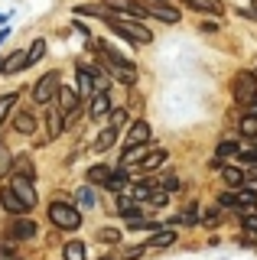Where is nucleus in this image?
I'll return each mask as SVG.
<instances>
[{"label": "nucleus", "mask_w": 257, "mask_h": 260, "mask_svg": "<svg viewBox=\"0 0 257 260\" xmlns=\"http://www.w3.org/2000/svg\"><path fill=\"white\" fill-rule=\"evenodd\" d=\"M104 23H108V26L114 29L117 36L131 39V46H147V43H153V32H150V26H143L140 20H114V16H108Z\"/></svg>", "instance_id": "nucleus-1"}, {"label": "nucleus", "mask_w": 257, "mask_h": 260, "mask_svg": "<svg viewBox=\"0 0 257 260\" xmlns=\"http://www.w3.org/2000/svg\"><path fill=\"white\" fill-rule=\"evenodd\" d=\"M49 221L62 231H78L82 228V208L69 205V202H52L49 205Z\"/></svg>", "instance_id": "nucleus-2"}, {"label": "nucleus", "mask_w": 257, "mask_h": 260, "mask_svg": "<svg viewBox=\"0 0 257 260\" xmlns=\"http://www.w3.org/2000/svg\"><path fill=\"white\" fill-rule=\"evenodd\" d=\"M231 94H235L238 104H251L257 101V75L254 72H238L235 78H231Z\"/></svg>", "instance_id": "nucleus-3"}, {"label": "nucleus", "mask_w": 257, "mask_h": 260, "mask_svg": "<svg viewBox=\"0 0 257 260\" xmlns=\"http://www.w3.org/2000/svg\"><path fill=\"white\" fill-rule=\"evenodd\" d=\"M59 88H62L59 72H46V75L36 81V88H33V101H36V104H49V101H55Z\"/></svg>", "instance_id": "nucleus-4"}, {"label": "nucleus", "mask_w": 257, "mask_h": 260, "mask_svg": "<svg viewBox=\"0 0 257 260\" xmlns=\"http://www.w3.org/2000/svg\"><path fill=\"white\" fill-rule=\"evenodd\" d=\"M7 234H10V241H29V238L39 234V228H36V221L29 215H20V218H13V221L7 224Z\"/></svg>", "instance_id": "nucleus-5"}, {"label": "nucleus", "mask_w": 257, "mask_h": 260, "mask_svg": "<svg viewBox=\"0 0 257 260\" xmlns=\"http://www.w3.org/2000/svg\"><path fill=\"white\" fill-rule=\"evenodd\" d=\"M0 205H4V211H7V215H13V218L29 215V211H33V208H29L26 202H23L17 192H13V189H4V192H0Z\"/></svg>", "instance_id": "nucleus-6"}, {"label": "nucleus", "mask_w": 257, "mask_h": 260, "mask_svg": "<svg viewBox=\"0 0 257 260\" xmlns=\"http://www.w3.org/2000/svg\"><path fill=\"white\" fill-rule=\"evenodd\" d=\"M78 101H82V94H78L75 88H69V85H62L59 94H55V108L66 114V117H72V114L78 111Z\"/></svg>", "instance_id": "nucleus-7"}, {"label": "nucleus", "mask_w": 257, "mask_h": 260, "mask_svg": "<svg viewBox=\"0 0 257 260\" xmlns=\"http://www.w3.org/2000/svg\"><path fill=\"white\" fill-rule=\"evenodd\" d=\"M108 72H111V78H117L120 85H137V69L131 65V59L127 62H108Z\"/></svg>", "instance_id": "nucleus-8"}, {"label": "nucleus", "mask_w": 257, "mask_h": 260, "mask_svg": "<svg viewBox=\"0 0 257 260\" xmlns=\"http://www.w3.org/2000/svg\"><path fill=\"white\" fill-rule=\"evenodd\" d=\"M140 211H143V205H140L137 199H134V195H124V192L117 195V215L124 218V221H137Z\"/></svg>", "instance_id": "nucleus-9"}, {"label": "nucleus", "mask_w": 257, "mask_h": 260, "mask_svg": "<svg viewBox=\"0 0 257 260\" xmlns=\"http://www.w3.org/2000/svg\"><path fill=\"white\" fill-rule=\"evenodd\" d=\"M150 143V124L147 120H134L131 130H127V146L124 150H131V146H147Z\"/></svg>", "instance_id": "nucleus-10"}, {"label": "nucleus", "mask_w": 257, "mask_h": 260, "mask_svg": "<svg viewBox=\"0 0 257 260\" xmlns=\"http://www.w3.org/2000/svg\"><path fill=\"white\" fill-rule=\"evenodd\" d=\"M10 189L17 192L20 199H23V202L29 205V208H36V189H33V179H26V176H13Z\"/></svg>", "instance_id": "nucleus-11"}, {"label": "nucleus", "mask_w": 257, "mask_h": 260, "mask_svg": "<svg viewBox=\"0 0 257 260\" xmlns=\"http://www.w3.org/2000/svg\"><path fill=\"white\" fill-rule=\"evenodd\" d=\"M238 153H241L238 140H221V143H218V150H215V156H212V162H208V166H212V169H221V162H224V159H231V156H238Z\"/></svg>", "instance_id": "nucleus-12"}, {"label": "nucleus", "mask_w": 257, "mask_h": 260, "mask_svg": "<svg viewBox=\"0 0 257 260\" xmlns=\"http://www.w3.org/2000/svg\"><path fill=\"white\" fill-rule=\"evenodd\" d=\"M104 114H111V94L108 91H98L91 98V108H88V117L91 120H101Z\"/></svg>", "instance_id": "nucleus-13"}, {"label": "nucleus", "mask_w": 257, "mask_h": 260, "mask_svg": "<svg viewBox=\"0 0 257 260\" xmlns=\"http://www.w3.org/2000/svg\"><path fill=\"white\" fill-rule=\"evenodd\" d=\"M62 130H66V114H62L59 108H49V114H46V134L55 140Z\"/></svg>", "instance_id": "nucleus-14"}, {"label": "nucleus", "mask_w": 257, "mask_h": 260, "mask_svg": "<svg viewBox=\"0 0 257 260\" xmlns=\"http://www.w3.org/2000/svg\"><path fill=\"white\" fill-rule=\"evenodd\" d=\"M182 4H186L189 10H199V13H212L215 20H218V16H221V10H224V7H221V0H182Z\"/></svg>", "instance_id": "nucleus-15"}, {"label": "nucleus", "mask_w": 257, "mask_h": 260, "mask_svg": "<svg viewBox=\"0 0 257 260\" xmlns=\"http://www.w3.org/2000/svg\"><path fill=\"white\" fill-rule=\"evenodd\" d=\"M23 69H29V52L26 49H20V52H13L10 59H7L4 75H17V72H23Z\"/></svg>", "instance_id": "nucleus-16"}, {"label": "nucleus", "mask_w": 257, "mask_h": 260, "mask_svg": "<svg viewBox=\"0 0 257 260\" xmlns=\"http://www.w3.org/2000/svg\"><path fill=\"white\" fill-rule=\"evenodd\" d=\"M111 173H114L111 166H104V162H94V166L85 173V182H88V185H104V182L111 179Z\"/></svg>", "instance_id": "nucleus-17"}, {"label": "nucleus", "mask_w": 257, "mask_h": 260, "mask_svg": "<svg viewBox=\"0 0 257 260\" xmlns=\"http://www.w3.org/2000/svg\"><path fill=\"white\" fill-rule=\"evenodd\" d=\"M13 130H17V134H23V137L36 134V117H33L29 111H20L17 117H13Z\"/></svg>", "instance_id": "nucleus-18"}, {"label": "nucleus", "mask_w": 257, "mask_h": 260, "mask_svg": "<svg viewBox=\"0 0 257 260\" xmlns=\"http://www.w3.org/2000/svg\"><path fill=\"white\" fill-rule=\"evenodd\" d=\"M170 244H176V231L173 228H159L153 238L147 241V247H170Z\"/></svg>", "instance_id": "nucleus-19"}, {"label": "nucleus", "mask_w": 257, "mask_h": 260, "mask_svg": "<svg viewBox=\"0 0 257 260\" xmlns=\"http://www.w3.org/2000/svg\"><path fill=\"white\" fill-rule=\"evenodd\" d=\"M221 179L231 185V189H241L247 176H244V169H238V166H224V169H221Z\"/></svg>", "instance_id": "nucleus-20"}, {"label": "nucleus", "mask_w": 257, "mask_h": 260, "mask_svg": "<svg viewBox=\"0 0 257 260\" xmlns=\"http://www.w3.org/2000/svg\"><path fill=\"white\" fill-rule=\"evenodd\" d=\"M166 156H170L166 150H150V153H147V159L140 162V169H143V173H150V169H159V166L166 162Z\"/></svg>", "instance_id": "nucleus-21"}, {"label": "nucleus", "mask_w": 257, "mask_h": 260, "mask_svg": "<svg viewBox=\"0 0 257 260\" xmlns=\"http://www.w3.org/2000/svg\"><path fill=\"white\" fill-rule=\"evenodd\" d=\"M124 185H127V166H120V169L111 173V179L104 182V189L108 192H124Z\"/></svg>", "instance_id": "nucleus-22"}, {"label": "nucleus", "mask_w": 257, "mask_h": 260, "mask_svg": "<svg viewBox=\"0 0 257 260\" xmlns=\"http://www.w3.org/2000/svg\"><path fill=\"white\" fill-rule=\"evenodd\" d=\"M150 16H156L159 23H179V10L176 7H150Z\"/></svg>", "instance_id": "nucleus-23"}, {"label": "nucleus", "mask_w": 257, "mask_h": 260, "mask_svg": "<svg viewBox=\"0 0 257 260\" xmlns=\"http://www.w3.org/2000/svg\"><path fill=\"white\" fill-rule=\"evenodd\" d=\"M114 140H117V130H114V127H104L101 134H98V140H94V150H98V153L111 150V146H114Z\"/></svg>", "instance_id": "nucleus-24"}, {"label": "nucleus", "mask_w": 257, "mask_h": 260, "mask_svg": "<svg viewBox=\"0 0 257 260\" xmlns=\"http://www.w3.org/2000/svg\"><path fill=\"white\" fill-rule=\"evenodd\" d=\"M62 257H66V260H88L85 244H82V241H69L66 247H62Z\"/></svg>", "instance_id": "nucleus-25"}, {"label": "nucleus", "mask_w": 257, "mask_h": 260, "mask_svg": "<svg viewBox=\"0 0 257 260\" xmlns=\"http://www.w3.org/2000/svg\"><path fill=\"white\" fill-rule=\"evenodd\" d=\"M241 137H247V140H254V137H257V117H254L251 111L241 117Z\"/></svg>", "instance_id": "nucleus-26"}, {"label": "nucleus", "mask_w": 257, "mask_h": 260, "mask_svg": "<svg viewBox=\"0 0 257 260\" xmlns=\"http://www.w3.org/2000/svg\"><path fill=\"white\" fill-rule=\"evenodd\" d=\"M75 205H82V208H94V189H91V185H82V189L75 192Z\"/></svg>", "instance_id": "nucleus-27"}, {"label": "nucleus", "mask_w": 257, "mask_h": 260, "mask_svg": "<svg viewBox=\"0 0 257 260\" xmlns=\"http://www.w3.org/2000/svg\"><path fill=\"white\" fill-rule=\"evenodd\" d=\"M13 169H17V176H26V179H33V162H29V156H20V159H13Z\"/></svg>", "instance_id": "nucleus-28"}, {"label": "nucleus", "mask_w": 257, "mask_h": 260, "mask_svg": "<svg viewBox=\"0 0 257 260\" xmlns=\"http://www.w3.org/2000/svg\"><path fill=\"white\" fill-rule=\"evenodd\" d=\"M10 169H13V156H10V150L0 143V179L10 176Z\"/></svg>", "instance_id": "nucleus-29"}, {"label": "nucleus", "mask_w": 257, "mask_h": 260, "mask_svg": "<svg viewBox=\"0 0 257 260\" xmlns=\"http://www.w3.org/2000/svg\"><path fill=\"white\" fill-rule=\"evenodd\" d=\"M124 124H127V111H124V108H114V111L108 114V127H114V130H120V127H124Z\"/></svg>", "instance_id": "nucleus-30"}, {"label": "nucleus", "mask_w": 257, "mask_h": 260, "mask_svg": "<svg viewBox=\"0 0 257 260\" xmlns=\"http://www.w3.org/2000/svg\"><path fill=\"white\" fill-rule=\"evenodd\" d=\"M43 55H46V39H33V46H29V65H36Z\"/></svg>", "instance_id": "nucleus-31"}, {"label": "nucleus", "mask_w": 257, "mask_h": 260, "mask_svg": "<svg viewBox=\"0 0 257 260\" xmlns=\"http://www.w3.org/2000/svg\"><path fill=\"white\" fill-rule=\"evenodd\" d=\"M196 221H199V211H196V205L186 208L182 215H176V218H173V224H196Z\"/></svg>", "instance_id": "nucleus-32"}, {"label": "nucleus", "mask_w": 257, "mask_h": 260, "mask_svg": "<svg viewBox=\"0 0 257 260\" xmlns=\"http://www.w3.org/2000/svg\"><path fill=\"white\" fill-rule=\"evenodd\" d=\"M13 101H17V94H0V124H4L7 117H10V108Z\"/></svg>", "instance_id": "nucleus-33"}, {"label": "nucleus", "mask_w": 257, "mask_h": 260, "mask_svg": "<svg viewBox=\"0 0 257 260\" xmlns=\"http://www.w3.org/2000/svg\"><path fill=\"white\" fill-rule=\"evenodd\" d=\"M0 260H20V257H17V250H13V244H10V241H0Z\"/></svg>", "instance_id": "nucleus-34"}, {"label": "nucleus", "mask_w": 257, "mask_h": 260, "mask_svg": "<svg viewBox=\"0 0 257 260\" xmlns=\"http://www.w3.org/2000/svg\"><path fill=\"white\" fill-rule=\"evenodd\" d=\"M179 185H182V182H179L176 176H166L163 182H159V189H163V192H179Z\"/></svg>", "instance_id": "nucleus-35"}, {"label": "nucleus", "mask_w": 257, "mask_h": 260, "mask_svg": "<svg viewBox=\"0 0 257 260\" xmlns=\"http://www.w3.org/2000/svg\"><path fill=\"white\" fill-rule=\"evenodd\" d=\"M98 238H101V241H108V244H117V241H120V234L114 231V228H101Z\"/></svg>", "instance_id": "nucleus-36"}, {"label": "nucleus", "mask_w": 257, "mask_h": 260, "mask_svg": "<svg viewBox=\"0 0 257 260\" xmlns=\"http://www.w3.org/2000/svg\"><path fill=\"white\" fill-rule=\"evenodd\" d=\"M166 199H170V192L156 189V192H153V199H150V205H153V208H159V205H166Z\"/></svg>", "instance_id": "nucleus-37"}, {"label": "nucleus", "mask_w": 257, "mask_h": 260, "mask_svg": "<svg viewBox=\"0 0 257 260\" xmlns=\"http://www.w3.org/2000/svg\"><path fill=\"white\" fill-rule=\"evenodd\" d=\"M199 29H202V32H218L221 23L218 20H202V23H199Z\"/></svg>", "instance_id": "nucleus-38"}, {"label": "nucleus", "mask_w": 257, "mask_h": 260, "mask_svg": "<svg viewBox=\"0 0 257 260\" xmlns=\"http://www.w3.org/2000/svg\"><path fill=\"white\" fill-rule=\"evenodd\" d=\"M202 224H205V228H208V224H218V211H215V208H208L205 215H202Z\"/></svg>", "instance_id": "nucleus-39"}, {"label": "nucleus", "mask_w": 257, "mask_h": 260, "mask_svg": "<svg viewBox=\"0 0 257 260\" xmlns=\"http://www.w3.org/2000/svg\"><path fill=\"white\" fill-rule=\"evenodd\" d=\"M143 250H147V247H127L124 250V260H137V257H143Z\"/></svg>", "instance_id": "nucleus-40"}, {"label": "nucleus", "mask_w": 257, "mask_h": 260, "mask_svg": "<svg viewBox=\"0 0 257 260\" xmlns=\"http://www.w3.org/2000/svg\"><path fill=\"white\" fill-rule=\"evenodd\" d=\"M241 189H247V192H257V173H254V176H247V179H244V185H241Z\"/></svg>", "instance_id": "nucleus-41"}, {"label": "nucleus", "mask_w": 257, "mask_h": 260, "mask_svg": "<svg viewBox=\"0 0 257 260\" xmlns=\"http://www.w3.org/2000/svg\"><path fill=\"white\" fill-rule=\"evenodd\" d=\"M150 4H153V7H173L176 0H150Z\"/></svg>", "instance_id": "nucleus-42"}, {"label": "nucleus", "mask_w": 257, "mask_h": 260, "mask_svg": "<svg viewBox=\"0 0 257 260\" xmlns=\"http://www.w3.org/2000/svg\"><path fill=\"white\" fill-rule=\"evenodd\" d=\"M7 36H10V29H0V43H4V39H7Z\"/></svg>", "instance_id": "nucleus-43"}, {"label": "nucleus", "mask_w": 257, "mask_h": 260, "mask_svg": "<svg viewBox=\"0 0 257 260\" xmlns=\"http://www.w3.org/2000/svg\"><path fill=\"white\" fill-rule=\"evenodd\" d=\"M4 65H7V59H0V72H4Z\"/></svg>", "instance_id": "nucleus-44"}, {"label": "nucleus", "mask_w": 257, "mask_h": 260, "mask_svg": "<svg viewBox=\"0 0 257 260\" xmlns=\"http://www.w3.org/2000/svg\"><path fill=\"white\" fill-rule=\"evenodd\" d=\"M254 13H257V0H254Z\"/></svg>", "instance_id": "nucleus-45"}, {"label": "nucleus", "mask_w": 257, "mask_h": 260, "mask_svg": "<svg viewBox=\"0 0 257 260\" xmlns=\"http://www.w3.org/2000/svg\"><path fill=\"white\" fill-rule=\"evenodd\" d=\"M101 260H111V257H101Z\"/></svg>", "instance_id": "nucleus-46"}, {"label": "nucleus", "mask_w": 257, "mask_h": 260, "mask_svg": "<svg viewBox=\"0 0 257 260\" xmlns=\"http://www.w3.org/2000/svg\"><path fill=\"white\" fill-rule=\"evenodd\" d=\"M254 75H257V69H254Z\"/></svg>", "instance_id": "nucleus-47"}]
</instances>
